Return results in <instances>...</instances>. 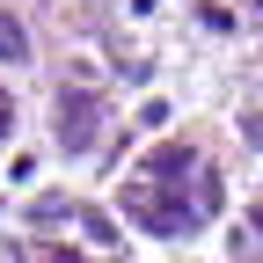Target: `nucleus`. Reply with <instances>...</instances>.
Returning <instances> with one entry per match:
<instances>
[{"instance_id": "obj_5", "label": "nucleus", "mask_w": 263, "mask_h": 263, "mask_svg": "<svg viewBox=\"0 0 263 263\" xmlns=\"http://www.w3.org/2000/svg\"><path fill=\"white\" fill-rule=\"evenodd\" d=\"M8 117H15V110H8V95H0V139H8Z\"/></svg>"}, {"instance_id": "obj_3", "label": "nucleus", "mask_w": 263, "mask_h": 263, "mask_svg": "<svg viewBox=\"0 0 263 263\" xmlns=\"http://www.w3.org/2000/svg\"><path fill=\"white\" fill-rule=\"evenodd\" d=\"M146 176H154V183H183V176H190V154H183V146H161V154L146 161Z\"/></svg>"}, {"instance_id": "obj_1", "label": "nucleus", "mask_w": 263, "mask_h": 263, "mask_svg": "<svg viewBox=\"0 0 263 263\" xmlns=\"http://www.w3.org/2000/svg\"><path fill=\"white\" fill-rule=\"evenodd\" d=\"M95 110H103V95H88V88H66V95H59V139H66V154H88Z\"/></svg>"}, {"instance_id": "obj_7", "label": "nucleus", "mask_w": 263, "mask_h": 263, "mask_svg": "<svg viewBox=\"0 0 263 263\" xmlns=\"http://www.w3.org/2000/svg\"><path fill=\"white\" fill-rule=\"evenodd\" d=\"M256 234H263V205H256Z\"/></svg>"}, {"instance_id": "obj_4", "label": "nucleus", "mask_w": 263, "mask_h": 263, "mask_svg": "<svg viewBox=\"0 0 263 263\" xmlns=\"http://www.w3.org/2000/svg\"><path fill=\"white\" fill-rule=\"evenodd\" d=\"M0 59H8V66H22V59H29V37H22V22H15L8 8H0Z\"/></svg>"}, {"instance_id": "obj_2", "label": "nucleus", "mask_w": 263, "mask_h": 263, "mask_svg": "<svg viewBox=\"0 0 263 263\" xmlns=\"http://www.w3.org/2000/svg\"><path fill=\"white\" fill-rule=\"evenodd\" d=\"M197 219H205V212H190L176 190H161V197H146V205H139V227H146V234H190Z\"/></svg>"}, {"instance_id": "obj_6", "label": "nucleus", "mask_w": 263, "mask_h": 263, "mask_svg": "<svg viewBox=\"0 0 263 263\" xmlns=\"http://www.w3.org/2000/svg\"><path fill=\"white\" fill-rule=\"evenodd\" d=\"M249 139H256V146H263V117H249Z\"/></svg>"}]
</instances>
